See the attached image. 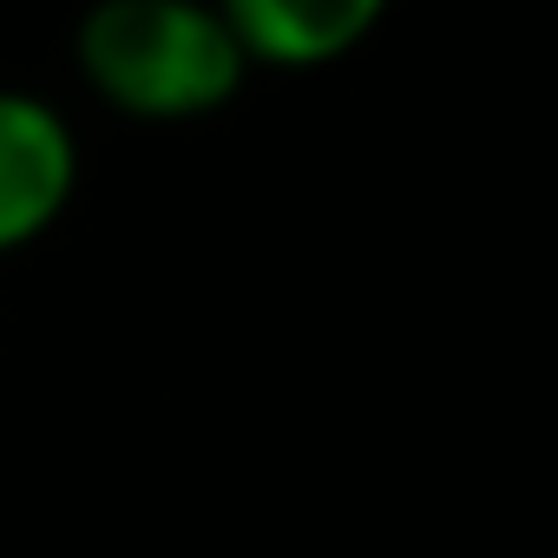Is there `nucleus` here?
<instances>
[{"label": "nucleus", "mask_w": 558, "mask_h": 558, "mask_svg": "<svg viewBox=\"0 0 558 558\" xmlns=\"http://www.w3.org/2000/svg\"><path fill=\"white\" fill-rule=\"evenodd\" d=\"M243 47L204 0H99L80 21V73L132 119H204L236 99Z\"/></svg>", "instance_id": "1"}, {"label": "nucleus", "mask_w": 558, "mask_h": 558, "mask_svg": "<svg viewBox=\"0 0 558 558\" xmlns=\"http://www.w3.org/2000/svg\"><path fill=\"white\" fill-rule=\"evenodd\" d=\"M80 184L66 119L34 93H0V256L34 243Z\"/></svg>", "instance_id": "2"}, {"label": "nucleus", "mask_w": 558, "mask_h": 558, "mask_svg": "<svg viewBox=\"0 0 558 558\" xmlns=\"http://www.w3.org/2000/svg\"><path fill=\"white\" fill-rule=\"evenodd\" d=\"M243 60L269 66H323L375 34L388 0H217Z\"/></svg>", "instance_id": "3"}]
</instances>
